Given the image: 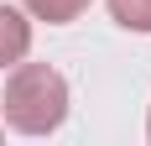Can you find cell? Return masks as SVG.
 <instances>
[{
  "label": "cell",
  "instance_id": "cell-3",
  "mask_svg": "<svg viewBox=\"0 0 151 146\" xmlns=\"http://www.w3.org/2000/svg\"><path fill=\"white\" fill-rule=\"evenodd\" d=\"M26 11L37 21H47V26H68V21H78L89 11V0H26Z\"/></svg>",
  "mask_w": 151,
  "mask_h": 146
},
{
  "label": "cell",
  "instance_id": "cell-6",
  "mask_svg": "<svg viewBox=\"0 0 151 146\" xmlns=\"http://www.w3.org/2000/svg\"><path fill=\"white\" fill-rule=\"evenodd\" d=\"M0 136H5V120H0Z\"/></svg>",
  "mask_w": 151,
  "mask_h": 146
},
{
  "label": "cell",
  "instance_id": "cell-2",
  "mask_svg": "<svg viewBox=\"0 0 151 146\" xmlns=\"http://www.w3.org/2000/svg\"><path fill=\"white\" fill-rule=\"evenodd\" d=\"M26 52H31V21L16 5H0V68H16Z\"/></svg>",
  "mask_w": 151,
  "mask_h": 146
},
{
  "label": "cell",
  "instance_id": "cell-4",
  "mask_svg": "<svg viewBox=\"0 0 151 146\" xmlns=\"http://www.w3.org/2000/svg\"><path fill=\"white\" fill-rule=\"evenodd\" d=\"M109 16H115L125 31L151 37V0H109Z\"/></svg>",
  "mask_w": 151,
  "mask_h": 146
},
{
  "label": "cell",
  "instance_id": "cell-1",
  "mask_svg": "<svg viewBox=\"0 0 151 146\" xmlns=\"http://www.w3.org/2000/svg\"><path fill=\"white\" fill-rule=\"evenodd\" d=\"M5 125L21 136H52L68 120V78L47 63H16V73L5 78V99H0Z\"/></svg>",
  "mask_w": 151,
  "mask_h": 146
},
{
  "label": "cell",
  "instance_id": "cell-5",
  "mask_svg": "<svg viewBox=\"0 0 151 146\" xmlns=\"http://www.w3.org/2000/svg\"><path fill=\"white\" fill-rule=\"evenodd\" d=\"M146 136H151V115H146Z\"/></svg>",
  "mask_w": 151,
  "mask_h": 146
}]
</instances>
